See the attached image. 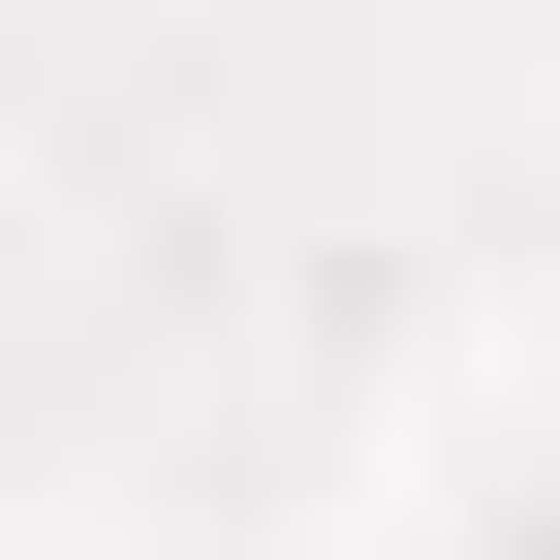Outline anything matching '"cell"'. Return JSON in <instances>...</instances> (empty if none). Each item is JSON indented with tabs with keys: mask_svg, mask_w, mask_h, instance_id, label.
Here are the masks:
<instances>
[{
	"mask_svg": "<svg viewBox=\"0 0 560 560\" xmlns=\"http://www.w3.org/2000/svg\"><path fill=\"white\" fill-rule=\"evenodd\" d=\"M529 560H560V529H529Z\"/></svg>",
	"mask_w": 560,
	"mask_h": 560,
	"instance_id": "obj_1",
	"label": "cell"
}]
</instances>
